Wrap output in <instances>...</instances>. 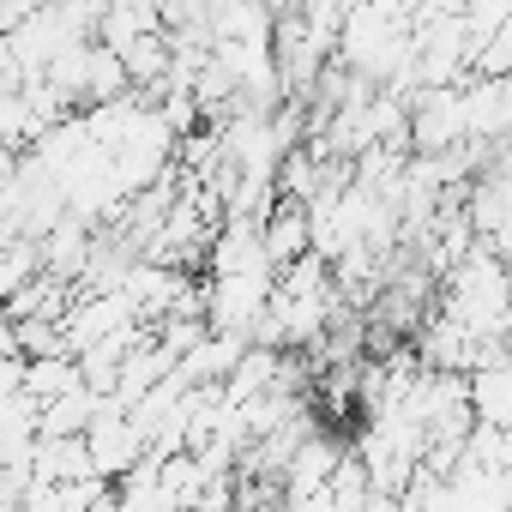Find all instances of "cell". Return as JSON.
<instances>
[{
    "label": "cell",
    "instance_id": "6da1fadb",
    "mask_svg": "<svg viewBox=\"0 0 512 512\" xmlns=\"http://www.w3.org/2000/svg\"><path fill=\"white\" fill-rule=\"evenodd\" d=\"M470 145V97L464 85H422L410 97V151L416 157H440Z\"/></svg>",
    "mask_w": 512,
    "mask_h": 512
},
{
    "label": "cell",
    "instance_id": "7a4b0ae2",
    "mask_svg": "<svg viewBox=\"0 0 512 512\" xmlns=\"http://www.w3.org/2000/svg\"><path fill=\"white\" fill-rule=\"evenodd\" d=\"M266 253H272L278 272L314 253V211H308V199H290V193H284V199L266 211Z\"/></svg>",
    "mask_w": 512,
    "mask_h": 512
},
{
    "label": "cell",
    "instance_id": "3957f363",
    "mask_svg": "<svg viewBox=\"0 0 512 512\" xmlns=\"http://www.w3.org/2000/svg\"><path fill=\"white\" fill-rule=\"evenodd\" d=\"M470 404H476V422L512 428V350L506 344H494L488 362L470 374Z\"/></svg>",
    "mask_w": 512,
    "mask_h": 512
},
{
    "label": "cell",
    "instance_id": "277c9868",
    "mask_svg": "<svg viewBox=\"0 0 512 512\" xmlns=\"http://www.w3.org/2000/svg\"><path fill=\"white\" fill-rule=\"evenodd\" d=\"M211 7H217V0H211Z\"/></svg>",
    "mask_w": 512,
    "mask_h": 512
}]
</instances>
